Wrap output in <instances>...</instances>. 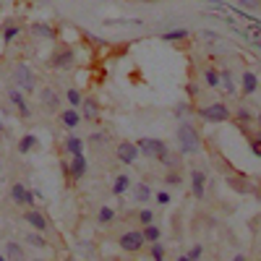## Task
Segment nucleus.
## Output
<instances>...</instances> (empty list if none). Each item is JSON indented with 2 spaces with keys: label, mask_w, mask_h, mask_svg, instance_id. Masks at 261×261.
<instances>
[{
  "label": "nucleus",
  "mask_w": 261,
  "mask_h": 261,
  "mask_svg": "<svg viewBox=\"0 0 261 261\" xmlns=\"http://www.w3.org/2000/svg\"><path fill=\"white\" fill-rule=\"evenodd\" d=\"M178 141L183 154H199L201 151V134L193 123H180L178 125Z\"/></svg>",
  "instance_id": "f257e3e1"
},
{
  "label": "nucleus",
  "mask_w": 261,
  "mask_h": 261,
  "mask_svg": "<svg viewBox=\"0 0 261 261\" xmlns=\"http://www.w3.org/2000/svg\"><path fill=\"white\" fill-rule=\"evenodd\" d=\"M11 81H13L16 89H21L24 94H29V92H34V89H37V76H34V71L29 68L27 63H16V65H13V71H11Z\"/></svg>",
  "instance_id": "f03ea898"
},
{
  "label": "nucleus",
  "mask_w": 261,
  "mask_h": 261,
  "mask_svg": "<svg viewBox=\"0 0 261 261\" xmlns=\"http://www.w3.org/2000/svg\"><path fill=\"white\" fill-rule=\"evenodd\" d=\"M139 151L144 157H149V160H162L165 154H167V144L165 141H160V139H139Z\"/></svg>",
  "instance_id": "7ed1b4c3"
},
{
  "label": "nucleus",
  "mask_w": 261,
  "mask_h": 261,
  "mask_svg": "<svg viewBox=\"0 0 261 261\" xmlns=\"http://www.w3.org/2000/svg\"><path fill=\"white\" fill-rule=\"evenodd\" d=\"M196 115L209 120V123H225L230 120V110L222 105V102H212L209 107H201V110H196Z\"/></svg>",
  "instance_id": "20e7f679"
},
{
  "label": "nucleus",
  "mask_w": 261,
  "mask_h": 261,
  "mask_svg": "<svg viewBox=\"0 0 261 261\" xmlns=\"http://www.w3.org/2000/svg\"><path fill=\"white\" fill-rule=\"evenodd\" d=\"M39 105H42V110H45V113H58L60 105H63V97L58 94L55 86H42V92H39Z\"/></svg>",
  "instance_id": "39448f33"
},
{
  "label": "nucleus",
  "mask_w": 261,
  "mask_h": 261,
  "mask_svg": "<svg viewBox=\"0 0 261 261\" xmlns=\"http://www.w3.org/2000/svg\"><path fill=\"white\" fill-rule=\"evenodd\" d=\"M53 68H58V71H68L71 65L76 63V53L71 50V47H58L53 55H50V60H47Z\"/></svg>",
  "instance_id": "423d86ee"
},
{
  "label": "nucleus",
  "mask_w": 261,
  "mask_h": 261,
  "mask_svg": "<svg viewBox=\"0 0 261 261\" xmlns=\"http://www.w3.org/2000/svg\"><path fill=\"white\" fill-rule=\"evenodd\" d=\"M118 243H120V248H123V251L136 253V251H141V248H144V243H146V241H144V232H141V230H128V232H123V235H120V241H118Z\"/></svg>",
  "instance_id": "0eeeda50"
},
{
  "label": "nucleus",
  "mask_w": 261,
  "mask_h": 261,
  "mask_svg": "<svg viewBox=\"0 0 261 261\" xmlns=\"http://www.w3.org/2000/svg\"><path fill=\"white\" fill-rule=\"evenodd\" d=\"M81 115H84V120L97 123V120H99V115H102L99 102H97L94 97H84V99H81Z\"/></svg>",
  "instance_id": "6e6552de"
},
{
  "label": "nucleus",
  "mask_w": 261,
  "mask_h": 261,
  "mask_svg": "<svg viewBox=\"0 0 261 261\" xmlns=\"http://www.w3.org/2000/svg\"><path fill=\"white\" fill-rule=\"evenodd\" d=\"M84 172H86V157L81 151V154H73V160L68 162V167H65V178L79 180V178H84Z\"/></svg>",
  "instance_id": "1a4fd4ad"
},
{
  "label": "nucleus",
  "mask_w": 261,
  "mask_h": 261,
  "mask_svg": "<svg viewBox=\"0 0 261 261\" xmlns=\"http://www.w3.org/2000/svg\"><path fill=\"white\" fill-rule=\"evenodd\" d=\"M24 222H27V225H32V227H34V230H39V232H47V230H50L47 217L42 214L39 209H29V212L24 214Z\"/></svg>",
  "instance_id": "9d476101"
},
{
  "label": "nucleus",
  "mask_w": 261,
  "mask_h": 261,
  "mask_svg": "<svg viewBox=\"0 0 261 261\" xmlns=\"http://www.w3.org/2000/svg\"><path fill=\"white\" fill-rule=\"evenodd\" d=\"M8 99H11V105L16 107V110L24 115V118H29L32 113H29V105H27V99H24V92L21 89H16V86H11L8 89Z\"/></svg>",
  "instance_id": "9b49d317"
},
{
  "label": "nucleus",
  "mask_w": 261,
  "mask_h": 261,
  "mask_svg": "<svg viewBox=\"0 0 261 261\" xmlns=\"http://www.w3.org/2000/svg\"><path fill=\"white\" fill-rule=\"evenodd\" d=\"M139 154H141L139 146H136V144H130V141H123V144L118 146V160H120V162H125V165L136 162V157H139Z\"/></svg>",
  "instance_id": "f8f14e48"
},
{
  "label": "nucleus",
  "mask_w": 261,
  "mask_h": 261,
  "mask_svg": "<svg viewBox=\"0 0 261 261\" xmlns=\"http://www.w3.org/2000/svg\"><path fill=\"white\" fill-rule=\"evenodd\" d=\"M11 199H13L16 204H21V206H32V204H34V193H29L21 183H16V186L11 188Z\"/></svg>",
  "instance_id": "ddd939ff"
},
{
  "label": "nucleus",
  "mask_w": 261,
  "mask_h": 261,
  "mask_svg": "<svg viewBox=\"0 0 261 261\" xmlns=\"http://www.w3.org/2000/svg\"><path fill=\"white\" fill-rule=\"evenodd\" d=\"M32 37L37 39H58V29L53 24H32Z\"/></svg>",
  "instance_id": "4468645a"
},
{
  "label": "nucleus",
  "mask_w": 261,
  "mask_h": 261,
  "mask_svg": "<svg viewBox=\"0 0 261 261\" xmlns=\"http://www.w3.org/2000/svg\"><path fill=\"white\" fill-rule=\"evenodd\" d=\"M191 183H193V196H196V199H204V183H206V175H204L201 170H193Z\"/></svg>",
  "instance_id": "2eb2a0df"
},
{
  "label": "nucleus",
  "mask_w": 261,
  "mask_h": 261,
  "mask_svg": "<svg viewBox=\"0 0 261 261\" xmlns=\"http://www.w3.org/2000/svg\"><path fill=\"white\" fill-rule=\"evenodd\" d=\"M256 86H258L256 73L246 71V73H243V94H253V92H256Z\"/></svg>",
  "instance_id": "dca6fc26"
},
{
  "label": "nucleus",
  "mask_w": 261,
  "mask_h": 261,
  "mask_svg": "<svg viewBox=\"0 0 261 261\" xmlns=\"http://www.w3.org/2000/svg\"><path fill=\"white\" fill-rule=\"evenodd\" d=\"M60 120H63V125H65V128H76V125L81 123V115H79L76 110H65Z\"/></svg>",
  "instance_id": "f3484780"
},
{
  "label": "nucleus",
  "mask_w": 261,
  "mask_h": 261,
  "mask_svg": "<svg viewBox=\"0 0 261 261\" xmlns=\"http://www.w3.org/2000/svg\"><path fill=\"white\" fill-rule=\"evenodd\" d=\"M6 256H8V258H24V246L16 243V241L6 243Z\"/></svg>",
  "instance_id": "a211bd4d"
},
{
  "label": "nucleus",
  "mask_w": 261,
  "mask_h": 261,
  "mask_svg": "<svg viewBox=\"0 0 261 261\" xmlns=\"http://www.w3.org/2000/svg\"><path fill=\"white\" fill-rule=\"evenodd\" d=\"M204 84L209 86V89H217V86H220V71L206 68V71H204Z\"/></svg>",
  "instance_id": "6ab92c4d"
},
{
  "label": "nucleus",
  "mask_w": 261,
  "mask_h": 261,
  "mask_svg": "<svg viewBox=\"0 0 261 261\" xmlns=\"http://www.w3.org/2000/svg\"><path fill=\"white\" fill-rule=\"evenodd\" d=\"M65 149H68V154H81L84 141L79 136H68V139H65Z\"/></svg>",
  "instance_id": "aec40b11"
},
{
  "label": "nucleus",
  "mask_w": 261,
  "mask_h": 261,
  "mask_svg": "<svg viewBox=\"0 0 261 261\" xmlns=\"http://www.w3.org/2000/svg\"><path fill=\"white\" fill-rule=\"evenodd\" d=\"M18 34H21V27H16V24H11V21H8L6 29H3V42H6V45H11Z\"/></svg>",
  "instance_id": "412c9836"
},
{
  "label": "nucleus",
  "mask_w": 261,
  "mask_h": 261,
  "mask_svg": "<svg viewBox=\"0 0 261 261\" xmlns=\"http://www.w3.org/2000/svg\"><path fill=\"white\" fill-rule=\"evenodd\" d=\"M97 220H99V225H110V222L115 220V212H113L110 206H102L99 214H97Z\"/></svg>",
  "instance_id": "4be33fe9"
},
{
  "label": "nucleus",
  "mask_w": 261,
  "mask_h": 261,
  "mask_svg": "<svg viewBox=\"0 0 261 261\" xmlns=\"http://www.w3.org/2000/svg\"><path fill=\"white\" fill-rule=\"evenodd\" d=\"M37 146V136H32V134H27L24 139H21V144H18V151L21 154H27L29 149H34Z\"/></svg>",
  "instance_id": "5701e85b"
},
{
  "label": "nucleus",
  "mask_w": 261,
  "mask_h": 261,
  "mask_svg": "<svg viewBox=\"0 0 261 261\" xmlns=\"http://www.w3.org/2000/svg\"><path fill=\"white\" fill-rule=\"evenodd\" d=\"M235 120H238V125H243V128H246V125H251V120H253V118H251V113L246 110V107H238Z\"/></svg>",
  "instance_id": "b1692460"
},
{
  "label": "nucleus",
  "mask_w": 261,
  "mask_h": 261,
  "mask_svg": "<svg viewBox=\"0 0 261 261\" xmlns=\"http://www.w3.org/2000/svg\"><path fill=\"white\" fill-rule=\"evenodd\" d=\"M141 232H144V241H151V243H154V241H160V227H154L151 222H149V225H146Z\"/></svg>",
  "instance_id": "393cba45"
},
{
  "label": "nucleus",
  "mask_w": 261,
  "mask_h": 261,
  "mask_svg": "<svg viewBox=\"0 0 261 261\" xmlns=\"http://www.w3.org/2000/svg\"><path fill=\"white\" fill-rule=\"evenodd\" d=\"M65 99H68L71 107H81V99H84V97H81L79 89H68V92H65Z\"/></svg>",
  "instance_id": "a878e982"
},
{
  "label": "nucleus",
  "mask_w": 261,
  "mask_h": 261,
  "mask_svg": "<svg viewBox=\"0 0 261 261\" xmlns=\"http://www.w3.org/2000/svg\"><path fill=\"white\" fill-rule=\"evenodd\" d=\"M149 196H151V191H149V186H144V183H139V186H136V201H139V204H144V201H149Z\"/></svg>",
  "instance_id": "bb28decb"
},
{
  "label": "nucleus",
  "mask_w": 261,
  "mask_h": 261,
  "mask_svg": "<svg viewBox=\"0 0 261 261\" xmlns=\"http://www.w3.org/2000/svg\"><path fill=\"white\" fill-rule=\"evenodd\" d=\"M186 37H188V32H186V29H178V32H165V34H162V39H165V42H178V39H186Z\"/></svg>",
  "instance_id": "cd10ccee"
},
{
  "label": "nucleus",
  "mask_w": 261,
  "mask_h": 261,
  "mask_svg": "<svg viewBox=\"0 0 261 261\" xmlns=\"http://www.w3.org/2000/svg\"><path fill=\"white\" fill-rule=\"evenodd\" d=\"M27 243H32V246H37V248H45V246H47L45 235H37V232H29V235H27Z\"/></svg>",
  "instance_id": "c85d7f7f"
},
{
  "label": "nucleus",
  "mask_w": 261,
  "mask_h": 261,
  "mask_svg": "<svg viewBox=\"0 0 261 261\" xmlns=\"http://www.w3.org/2000/svg\"><path fill=\"white\" fill-rule=\"evenodd\" d=\"M128 186H130V178H128V175H118V180H115L113 191H115V193H123Z\"/></svg>",
  "instance_id": "c756f323"
},
{
  "label": "nucleus",
  "mask_w": 261,
  "mask_h": 261,
  "mask_svg": "<svg viewBox=\"0 0 261 261\" xmlns=\"http://www.w3.org/2000/svg\"><path fill=\"white\" fill-rule=\"evenodd\" d=\"M160 162H162L165 167H170V170H175V167H178V157H175V154H172V151H170V149H167V154H165V157H162Z\"/></svg>",
  "instance_id": "7c9ffc66"
},
{
  "label": "nucleus",
  "mask_w": 261,
  "mask_h": 261,
  "mask_svg": "<svg viewBox=\"0 0 261 261\" xmlns=\"http://www.w3.org/2000/svg\"><path fill=\"white\" fill-rule=\"evenodd\" d=\"M151 258H157V261H162V258H165V246H162V243H157V241L151 243Z\"/></svg>",
  "instance_id": "2f4dec72"
},
{
  "label": "nucleus",
  "mask_w": 261,
  "mask_h": 261,
  "mask_svg": "<svg viewBox=\"0 0 261 261\" xmlns=\"http://www.w3.org/2000/svg\"><path fill=\"white\" fill-rule=\"evenodd\" d=\"M246 11H261V0H238Z\"/></svg>",
  "instance_id": "473e14b6"
},
{
  "label": "nucleus",
  "mask_w": 261,
  "mask_h": 261,
  "mask_svg": "<svg viewBox=\"0 0 261 261\" xmlns=\"http://www.w3.org/2000/svg\"><path fill=\"white\" fill-rule=\"evenodd\" d=\"M191 113H196V110H193V107H191L188 102H183V105H178V107H175V115H178V118H183V115H191Z\"/></svg>",
  "instance_id": "72a5a7b5"
},
{
  "label": "nucleus",
  "mask_w": 261,
  "mask_h": 261,
  "mask_svg": "<svg viewBox=\"0 0 261 261\" xmlns=\"http://www.w3.org/2000/svg\"><path fill=\"white\" fill-rule=\"evenodd\" d=\"M165 183H167V186H172V188H175V186H180V175H178V172H167V178H165Z\"/></svg>",
  "instance_id": "f704fd0d"
},
{
  "label": "nucleus",
  "mask_w": 261,
  "mask_h": 261,
  "mask_svg": "<svg viewBox=\"0 0 261 261\" xmlns=\"http://www.w3.org/2000/svg\"><path fill=\"white\" fill-rule=\"evenodd\" d=\"M139 220H141V225H149L151 220H154V214H151L149 209H141V212H139Z\"/></svg>",
  "instance_id": "c9c22d12"
},
{
  "label": "nucleus",
  "mask_w": 261,
  "mask_h": 261,
  "mask_svg": "<svg viewBox=\"0 0 261 261\" xmlns=\"http://www.w3.org/2000/svg\"><path fill=\"white\" fill-rule=\"evenodd\" d=\"M92 144H94V146H102V144H107V134H94V136H92Z\"/></svg>",
  "instance_id": "e433bc0d"
},
{
  "label": "nucleus",
  "mask_w": 261,
  "mask_h": 261,
  "mask_svg": "<svg viewBox=\"0 0 261 261\" xmlns=\"http://www.w3.org/2000/svg\"><path fill=\"white\" fill-rule=\"evenodd\" d=\"M251 151L256 157H261V139H251Z\"/></svg>",
  "instance_id": "4c0bfd02"
},
{
  "label": "nucleus",
  "mask_w": 261,
  "mask_h": 261,
  "mask_svg": "<svg viewBox=\"0 0 261 261\" xmlns=\"http://www.w3.org/2000/svg\"><path fill=\"white\" fill-rule=\"evenodd\" d=\"M157 201H160V204H170V193H165V191L157 193Z\"/></svg>",
  "instance_id": "58836bf2"
},
{
  "label": "nucleus",
  "mask_w": 261,
  "mask_h": 261,
  "mask_svg": "<svg viewBox=\"0 0 261 261\" xmlns=\"http://www.w3.org/2000/svg\"><path fill=\"white\" fill-rule=\"evenodd\" d=\"M201 37H204V39H209V42H212V39H217V34H214V32H201Z\"/></svg>",
  "instance_id": "ea45409f"
},
{
  "label": "nucleus",
  "mask_w": 261,
  "mask_h": 261,
  "mask_svg": "<svg viewBox=\"0 0 261 261\" xmlns=\"http://www.w3.org/2000/svg\"><path fill=\"white\" fill-rule=\"evenodd\" d=\"M144 3H154V0H144Z\"/></svg>",
  "instance_id": "a19ab883"
},
{
  "label": "nucleus",
  "mask_w": 261,
  "mask_h": 261,
  "mask_svg": "<svg viewBox=\"0 0 261 261\" xmlns=\"http://www.w3.org/2000/svg\"><path fill=\"white\" fill-rule=\"evenodd\" d=\"M258 128H261V115H258Z\"/></svg>",
  "instance_id": "79ce46f5"
},
{
  "label": "nucleus",
  "mask_w": 261,
  "mask_h": 261,
  "mask_svg": "<svg viewBox=\"0 0 261 261\" xmlns=\"http://www.w3.org/2000/svg\"><path fill=\"white\" fill-rule=\"evenodd\" d=\"M214 3H220V0H214Z\"/></svg>",
  "instance_id": "37998d69"
}]
</instances>
